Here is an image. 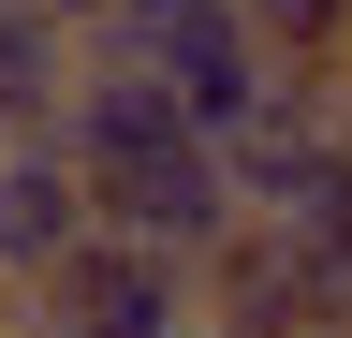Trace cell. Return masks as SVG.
<instances>
[{"label":"cell","mask_w":352,"mask_h":338,"mask_svg":"<svg viewBox=\"0 0 352 338\" xmlns=\"http://www.w3.org/2000/svg\"><path fill=\"white\" fill-rule=\"evenodd\" d=\"M88 206H103V235H147V250H176V265H206V250L250 221L220 133H176V147H147V162H118V177H88Z\"/></svg>","instance_id":"cell-3"},{"label":"cell","mask_w":352,"mask_h":338,"mask_svg":"<svg viewBox=\"0 0 352 338\" xmlns=\"http://www.w3.org/2000/svg\"><path fill=\"white\" fill-rule=\"evenodd\" d=\"M323 118H338V147H352V59H338V74H323Z\"/></svg>","instance_id":"cell-7"},{"label":"cell","mask_w":352,"mask_h":338,"mask_svg":"<svg viewBox=\"0 0 352 338\" xmlns=\"http://www.w3.org/2000/svg\"><path fill=\"white\" fill-rule=\"evenodd\" d=\"M338 338H352V324H338Z\"/></svg>","instance_id":"cell-9"},{"label":"cell","mask_w":352,"mask_h":338,"mask_svg":"<svg viewBox=\"0 0 352 338\" xmlns=\"http://www.w3.org/2000/svg\"><path fill=\"white\" fill-rule=\"evenodd\" d=\"M0 147H15V133H0Z\"/></svg>","instance_id":"cell-8"},{"label":"cell","mask_w":352,"mask_h":338,"mask_svg":"<svg viewBox=\"0 0 352 338\" xmlns=\"http://www.w3.org/2000/svg\"><path fill=\"white\" fill-rule=\"evenodd\" d=\"M191 294H206V338H338L352 324V279L323 250H294L279 221H235L191 265Z\"/></svg>","instance_id":"cell-2"},{"label":"cell","mask_w":352,"mask_h":338,"mask_svg":"<svg viewBox=\"0 0 352 338\" xmlns=\"http://www.w3.org/2000/svg\"><path fill=\"white\" fill-rule=\"evenodd\" d=\"M88 235H103V206H88V162L59 147V133H15V147H0V279H44V265H59V250H88Z\"/></svg>","instance_id":"cell-4"},{"label":"cell","mask_w":352,"mask_h":338,"mask_svg":"<svg viewBox=\"0 0 352 338\" xmlns=\"http://www.w3.org/2000/svg\"><path fill=\"white\" fill-rule=\"evenodd\" d=\"M250 30L279 59H352V0H250Z\"/></svg>","instance_id":"cell-6"},{"label":"cell","mask_w":352,"mask_h":338,"mask_svg":"<svg viewBox=\"0 0 352 338\" xmlns=\"http://www.w3.org/2000/svg\"><path fill=\"white\" fill-rule=\"evenodd\" d=\"M74 74H88V30H74V15H30V0H0V133H59Z\"/></svg>","instance_id":"cell-5"},{"label":"cell","mask_w":352,"mask_h":338,"mask_svg":"<svg viewBox=\"0 0 352 338\" xmlns=\"http://www.w3.org/2000/svg\"><path fill=\"white\" fill-rule=\"evenodd\" d=\"M15 324H59V338H206V294L147 235H88V250H59L15 294Z\"/></svg>","instance_id":"cell-1"}]
</instances>
